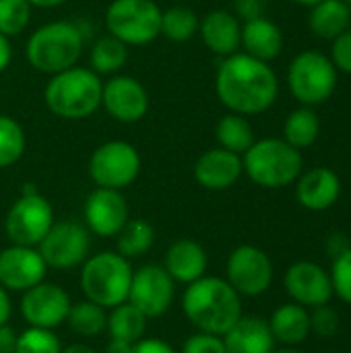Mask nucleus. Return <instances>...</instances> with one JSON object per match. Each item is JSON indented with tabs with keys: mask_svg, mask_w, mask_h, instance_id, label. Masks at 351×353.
I'll list each match as a JSON object with an SVG mask.
<instances>
[{
	"mask_svg": "<svg viewBox=\"0 0 351 353\" xmlns=\"http://www.w3.org/2000/svg\"><path fill=\"white\" fill-rule=\"evenodd\" d=\"M83 54V31L68 21H52L31 33L25 46L27 62L43 72L58 74L77 66Z\"/></svg>",
	"mask_w": 351,
	"mask_h": 353,
	"instance_id": "obj_4",
	"label": "nucleus"
},
{
	"mask_svg": "<svg viewBox=\"0 0 351 353\" xmlns=\"http://www.w3.org/2000/svg\"><path fill=\"white\" fill-rule=\"evenodd\" d=\"M215 91L219 101L234 114L254 116L267 112L279 93V81L269 62L236 52L217 68Z\"/></svg>",
	"mask_w": 351,
	"mask_h": 353,
	"instance_id": "obj_1",
	"label": "nucleus"
},
{
	"mask_svg": "<svg viewBox=\"0 0 351 353\" xmlns=\"http://www.w3.org/2000/svg\"><path fill=\"white\" fill-rule=\"evenodd\" d=\"M48 265L35 246L10 244L0 252V285L6 292L23 294L46 279Z\"/></svg>",
	"mask_w": 351,
	"mask_h": 353,
	"instance_id": "obj_16",
	"label": "nucleus"
},
{
	"mask_svg": "<svg viewBox=\"0 0 351 353\" xmlns=\"http://www.w3.org/2000/svg\"><path fill=\"white\" fill-rule=\"evenodd\" d=\"M244 174L242 155L228 149H209L205 151L192 168L194 180L207 190H225L234 186Z\"/></svg>",
	"mask_w": 351,
	"mask_h": 353,
	"instance_id": "obj_19",
	"label": "nucleus"
},
{
	"mask_svg": "<svg viewBox=\"0 0 351 353\" xmlns=\"http://www.w3.org/2000/svg\"><path fill=\"white\" fill-rule=\"evenodd\" d=\"M225 281L244 298L263 296L273 281V263L265 250L242 244L228 256Z\"/></svg>",
	"mask_w": 351,
	"mask_h": 353,
	"instance_id": "obj_12",
	"label": "nucleus"
},
{
	"mask_svg": "<svg viewBox=\"0 0 351 353\" xmlns=\"http://www.w3.org/2000/svg\"><path fill=\"white\" fill-rule=\"evenodd\" d=\"M244 174L263 188H285L302 174V153L283 139H261L242 155Z\"/></svg>",
	"mask_w": 351,
	"mask_h": 353,
	"instance_id": "obj_5",
	"label": "nucleus"
},
{
	"mask_svg": "<svg viewBox=\"0 0 351 353\" xmlns=\"http://www.w3.org/2000/svg\"><path fill=\"white\" fill-rule=\"evenodd\" d=\"M103 110L118 122L134 124L149 112V93L143 83L128 74H116L101 89Z\"/></svg>",
	"mask_w": 351,
	"mask_h": 353,
	"instance_id": "obj_15",
	"label": "nucleus"
},
{
	"mask_svg": "<svg viewBox=\"0 0 351 353\" xmlns=\"http://www.w3.org/2000/svg\"><path fill=\"white\" fill-rule=\"evenodd\" d=\"M103 83L97 72L85 66H72L52 74L43 89L48 110L64 120H85L101 108Z\"/></svg>",
	"mask_w": 351,
	"mask_h": 353,
	"instance_id": "obj_3",
	"label": "nucleus"
},
{
	"mask_svg": "<svg viewBox=\"0 0 351 353\" xmlns=\"http://www.w3.org/2000/svg\"><path fill=\"white\" fill-rule=\"evenodd\" d=\"M31 4L27 0H0V33L17 37L31 21Z\"/></svg>",
	"mask_w": 351,
	"mask_h": 353,
	"instance_id": "obj_35",
	"label": "nucleus"
},
{
	"mask_svg": "<svg viewBox=\"0 0 351 353\" xmlns=\"http://www.w3.org/2000/svg\"><path fill=\"white\" fill-rule=\"evenodd\" d=\"M180 353H225L223 337L197 331L182 343Z\"/></svg>",
	"mask_w": 351,
	"mask_h": 353,
	"instance_id": "obj_39",
	"label": "nucleus"
},
{
	"mask_svg": "<svg viewBox=\"0 0 351 353\" xmlns=\"http://www.w3.org/2000/svg\"><path fill=\"white\" fill-rule=\"evenodd\" d=\"M14 353H62V343L54 331L29 327L17 337Z\"/></svg>",
	"mask_w": 351,
	"mask_h": 353,
	"instance_id": "obj_36",
	"label": "nucleus"
},
{
	"mask_svg": "<svg viewBox=\"0 0 351 353\" xmlns=\"http://www.w3.org/2000/svg\"><path fill=\"white\" fill-rule=\"evenodd\" d=\"M321 134V120L317 112L308 105H302L288 114L283 122V141L296 149H308L317 143Z\"/></svg>",
	"mask_w": 351,
	"mask_h": 353,
	"instance_id": "obj_28",
	"label": "nucleus"
},
{
	"mask_svg": "<svg viewBox=\"0 0 351 353\" xmlns=\"http://www.w3.org/2000/svg\"><path fill=\"white\" fill-rule=\"evenodd\" d=\"M17 337H19V335L12 331V327L2 325V327H0V353H14Z\"/></svg>",
	"mask_w": 351,
	"mask_h": 353,
	"instance_id": "obj_42",
	"label": "nucleus"
},
{
	"mask_svg": "<svg viewBox=\"0 0 351 353\" xmlns=\"http://www.w3.org/2000/svg\"><path fill=\"white\" fill-rule=\"evenodd\" d=\"M66 323L74 335L91 339V337H99L106 331L108 314H106V308L97 306L95 302L83 300V302L70 306Z\"/></svg>",
	"mask_w": 351,
	"mask_h": 353,
	"instance_id": "obj_31",
	"label": "nucleus"
},
{
	"mask_svg": "<svg viewBox=\"0 0 351 353\" xmlns=\"http://www.w3.org/2000/svg\"><path fill=\"white\" fill-rule=\"evenodd\" d=\"M110 339H120L126 343H137L145 337L147 331V316L132 306L130 302H122L114 308H110L108 314V327H106Z\"/></svg>",
	"mask_w": 351,
	"mask_h": 353,
	"instance_id": "obj_27",
	"label": "nucleus"
},
{
	"mask_svg": "<svg viewBox=\"0 0 351 353\" xmlns=\"http://www.w3.org/2000/svg\"><path fill=\"white\" fill-rule=\"evenodd\" d=\"M294 2H298V4H302V6H314V4H319L321 0H294Z\"/></svg>",
	"mask_w": 351,
	"mask_h": 353,
	"instance_id": "obj_49",
	"label": "nucleus"
},
{
	"mask_svg": "<svg viewBox=\"0 0 351 353\" xmlns=\"http://www.w3.org/2000/svg\"><path fill=\"white\" fill-rule=\"evenodd\" d=\"M238 2V12L248 21L254 17H261V2L259 0H236Z\"/></svg>",
	"mask_w": 351,
	"mask_h": 353,
	"instance_id": "obj_43",
	"label": "nucleus"
},
{
	"mask_svg": "<svg viewBox=\"0 0 351 353\" xmlns=\"http://www.w3.org/2000/svg\"><path fill=\"white\" fill-rule=\"evenodd\" d=\"M176 296V281L161 265H143L132 273L128 300L147 319L166 314Z\"/></svg>",
	"mask_w": 351,
	"mask_h": 353,
	"instance_id": "obj_13",
	"label": "nucleus"
},
{
	"mask_svg": "<svg viewBox=\"0 0 351 353\" xmlns=\"http://www.w3.org/2000/svg\"><path fill=\"white\" fill-rule=\"evenodd\" d=\"M329 58H331L333 66L337 68V72L351 74V27L333 39Z\"/></svg>",
	"mask_w": 351,
	"mask_h": 353,
	"instance_id": "obj_40",
	"label": "nucleus"
},
{
	"mask_svg": "<svg viewBox=\"0 0 351 353\" xmlns=\"http://www.w3.org/2000/svg\"><path fill=\"white\" fill-rule=\"evenodd\" d=\"M240 46L244 48V54L263 62H271L283 50V33L277 23L261 14L244 21Z\"/></svg>",
	"mask_w": 351,
	"mask_h": 353,
	"instance_id": "obj_23",
	"label": "nucleus"
},
{
	"mask_svg": "<svg viewBox=\"0 0 351 353\" xmlns=\"http://www.w3.org/2000/svg\"><path fill=\"white\" fill-rule=\"evenodd\" d=\"M225 353H273L275 339L269 323L259 316H240V321L223 335Z\"/></svg>",
	"mask_w": 351,
	"mask_h": 353,
	"instance_id": "obj_24",
	"label": "nucleus"
},
{
	"mask_svg": "<svg viewBox=\"0 0 351 353\" xmlns=\"http://www.w3.org/2000/svg\"><path fill=\"white\" fill-rule=\"evenodd\" d=\"M132 273L134 269L130 261L118 252L106 250L95 256H87L79 277L81 292L85 294V300L110 310L128 300Z\"/></svg>",
	"mask_w": 351,
	"mask_h": 353,
	"instance_id": "obj_6",
	"label": "nucleus"
},
{
	"mask_svg": "<svg viewBox=\"0 0 351 353\" xmlns=\"http://www.w3.org/2000/svg\"><path fill=\"white\" fill-rule=\"evenodd\" d=\"M12 60V48H10V39L6 35L0 33V72H4L8 68Z\"/></svg>",
	"mask_w": 351,
	"mask_h": 353,
	"instance_id": "obj_44",
	"label": "nucleus"
},
{
	"mask_svg": "<svg viewBox=\"0 0 351 353\" xmlns=\"http://www.w3.org/2000/svg\"><path fill=\"white\" fill-rule=\"evenodd\" d=\"M128 60V46L120 39L106 35L95 41L91 50V70L101 74H114L118 72Z\"/></svg>",
	"mask_w": 351,
	"mask_h": 353,
	"instance_id": "obj_33",
	"label": "nucleus"
},
{
	"mask_svg": "<svg viewBox=\"0 0 351 353\" xmlns=\"http://www.w3.org/2000/svg\"><path fill=\"white\" fill-rule=\"evenodd\" d=\"M31 6H37V8H56L60 4H64L66 0H27Z\"/></svg>",
	"mask_w": 351,
	"mask_h": 353,
	"instance_id": "obj_47",
	"label": "nucleus"
},
{
	"mask_svg": "<svg viewBox=\"0 0 351 353\" xmlns=\"http://www.w3.org/2000/svg\"><path fill=\"white\" fill-rule=\"evenodd\" d=\"M25 147L27 139L23 126L14 118L0 114V170L14 165L23 157Z\"/></svg>",
	"mask_w": 351,
	"mask_h": 353,
	"instance_id": "obj_34",
	"label": "nucleus"
},
{
	"mask_svg": "<svg viewBox=\"0 0 351 353\" xmlns=\"http://www.w3.org/2000/svg\"><path fill=\"white\" fill-rule=\"evenodd\" d=\"M114 238H116V252L132 261L149 252V248L155 242V230L147 219L134 217V219H128Z\"/></svg>",
	"mask_w": 351,
	"mask_h": 353,
	"instance_id": "obj_30",
	"label": "nucleus"
},
{
	"mask_svg": "<svg viewBox=\"0 0 351 353\" xmlns=\"http://www.w3.org/2000/svg\"><path fill=\"white\" fill-rule=\"evenodd\" d=\"M182 310L197 331L223 337L242 316V296L225 279L203 275L186 285Z\"/></svg>",
	"mask_w": 351,
	"mask_h": 353,
	"instance_id": "obj_2",
	"label": "nucleus"
},
{
	"mask_svg": "<svg viewBox=\"0 0 351 353\" xmlns=\"http://www.w3.org/2000/svg\"><path fill=\"white\" fill-rule=\"evenodd\" d=\"M91 236L79 221H54L50 232L37 244L48 269H74L89 256Z\"/></svg>",
	"mask_w": 351,
	"mask_h": 353,
	"instance_id": "obj_11",
	"label": "nucleus"
},
{
	"mask_svg": "<svg viewBox=\"0 0 351 353\" xmlns=\"http://www.w3.org/2000/svg\"><path fill=\"white\" fill-rule=\"evenodd\" d=\"M331 281H333L335 296L351 306V246L339 256H335L331 269Z\"/></svg>",
	"mask_w": 351,
	"mask_h": 353,
	"instance_id": "obj_37",
	"label": "nucleus"
},
{
	"mask_svg": "<svg viewBox=\"0 0 351 353\" xmlns=\"http://www.w3.org/2000/svg\"><path fill=\"white\" fill-rule=\"evenodd\" d=\"M85 228L99 238H114L130 219L128 203L120 190L95 188L83 207Z\"/></svg>",
	"mask_w": 351,
	"mask_h": 353,
	"instance_id": "obj_17",
	"label": "nucleus"
},
{
	"mask_svg": "<svg viewBox=\"0 0 351 353\" xmlns=\"http://www.w3.org/2000/svg\"><path fill=\"white\" fill-rule=\"evenodd\" d=\"M130 353H176L172 345H168L163 339L157 337H143L137 343H132Z\"/></svg>",
	"mask_w": 351,
	"mask_h": 353,
	"instance_id": "obj_41",
	"label": "nucleus"
},
{
	"mask_svg": "<svg viewBox=\"0 0 351 353\" xmlns=\"http://www.w3.org/2000/svg\"><path fill=\"white\" fill-rule=\"evenodd\" d=\"M351 25V6L343 0H321L310 8L308 27L321 39H335Z\"/></svg>",
	"mask_w": 351,
	"mask_h": 353,
	"instance_id": "obj_26",
	"label": "nucleus"
},
{
	"mask_svg": "<svg viewBox=\"0 0 351 353\" xmlns=\"http://www.w3.org/2000/svg\"><path fill=\"white\" fill-rule=\"evenodd\" d=\"M132 343H126V341H120V339H110L108 343V353H130Z\"/></svg>",
	"mask_w": 351,
	"mask_h": 353,
	"instance_id": "obj_46",
	"label": "nucleus"
},
{
	"mask_svg": "<svg viewBox=\"0 0 351 353\" xmlns=\"http://www.w3.org/2000/svg\"><path fill=\"white\" fill-rule=\"evenodd\" d=\"M215 139H217L221 149H228V151L238 153V155H244L252 147V143L257 141L254 139V128L248 122V118L242 116V114H234V112L225 114L217 122Z\"/></svg>",
	"mask_w": 351,
	"mask_h": 353,
	"instance_id": "obj_29",
	"label": "nucleus"
},
{
	"mask_svg": "<svg viewBox=\"0 0 351 353\" xmlns=\"http://www.w3.org/2000/svg\"><path fill=\"white\" fill-rule=\"evenodd\" d=\"M54 223V211L48 199L39 192L21 194L6 213L4 232L10 244L17 246H35L43 240Z\"/></svg>",
	"mask_w": 351,
	"mask_h": 353,
	"instance_id": "obj_10",
	"label": "nucleus"
},
{
	"mask_svg": "<svg viewBox=\"0 0 351 353\" xmlns=\"http://www.w3.org/2000/svg\"><path fill=\"white\" fill-rule=\"evenodd\" d=\"M141 174V155L126 141H108L99 145L89 159V176L97 188L122 190Z\"/></svg>",
	"mask_w": 351,
	"mask_h": 353,
	"instance_id": "obj_9",
	"label": "nucleus"
},
{
	"mask_svg": "<svg viewBox=\"0 0 351 353\" xmlns=\"http://www.w3.org/2000/svg\"><path fill=\"white\" fill-rule=\"evenodd\" d=\"M283 288L288 296L300 306H323L335 296L331 273H327L321 265L310 261L294 263L283 277Z\"/></svg>",
	"mask_w": 351,
	"mask_h": 353,
	"instance_id": "obj_18",
	"label": "nucleus"
},
{
	"mask_svg": "<svg viewBox=\"0 0 351 353\" xmlns=\"http://www.w3.org/2000/svg\"><path fill=\"white\" fill-rule=\"evenodd\" d=\"M269 329L273 333V339L281 343L283 347H296L308 339L310 331V312L306 306H300L296 302L279 306L271 319L267 321Z\"/></svg>",
	"mask_w": 351,
	"mask_h": 353,
	"instance_id": "obj_25",
	"label": "nucleus"
},
{
	"mask_svg": "<svg viewBox=\"0 0 351 353\" xmlns=\"http://www.w3.org/2000/svg\"><path fill=\"white\" fill-rule=\"evenodd\" d=\"M337 68L331 58L317 50L300 52L288 68V85L292 95L302 105H319L327 101L337 89Z\"/></svg>",
	"mask_w": 351,
	"mask_h": 353,
	"instance_id": "obj_8",
	"label": "nucleus"
},
{
	"mask_svg": "<svg viewBox=\"0 0 351 353\" xmlns=\"http://www.w3.org/2000/svg\"><path fill=\"white\" fill-rule=\"evenodd\" d=\"M70 296L56 283H37L35 288L23 292L21 298V314L29 327L37 329H50L66 323V316L70 312Z\"/></svg>",
	"mask_w": 351,
	"mask_h": 353,
	"instance_id": "obj_14",
	"label": "nucleus"
},
{
	"mask_svg": "<svg viewBox=\"0 0 351 353\" xmlns=\"http://www.w3.org/2000/svg\"><path fill=\"white\" fill-rule=\"evenodd\" d=\"M106 29L126 46H147L161 35V8L155 0H112Z\"/></svg>",
	"mask_w": 351,
	"mask_h": 353,
	"instance_id": "obj_7",
	"label": "nucleus"
},
{
	"mask_svg": "<svg viewBox=\"0 0 351 353\" xmlns=\"http://www.w3.org/2000/svg\"><path fill=\"white\" fill-rule=\"evenodd\" d=\"M343 2H345V4H350V6H351V0H343Z\"/></svg>",
	"mask_w": 351,
	"mask_h": 353,
	"instance_id": "obj_51",
	"label": "nucleus"
},
{
	"mask_svg": "<svg viewBox=\"0 0 351 353\" xmlns=\"http://www.w3.org/2000/svg\"><path fill=\"white\" fill-rule=\"evenodd\" d=\"M341 194L339 176L325 165L312 168L296 180V199L308 211H327L331 209Z\"/></svg>",
	"mask_w": 351,
	"mask_h": 353,
	"instance_id": "obj_20",
	"label": "nucleus"
},
{
	"mask_svg": "<svg viewBox=\"0 0 351 353\" xmlns=\"http://www.w3.org/2000/svg\"><path fill=\"white\" fill-rule=\"evenodd\" d=\"M12 314V306H10V298H8V292L0 285V327L8 323Z\"/></svg>",
	"mask_w": 351,
	"mask_h": 353,
	"instance_id": "obj_45",
	"label": "nucleus"
},
{
	"mask_svg": "<svg viewBox=\"0 0 351 353\" xmlns=\"http://www.w3.org/2000/svg\"><path fill=\"white\" fill-rule=\"evenodd\" d=\"M203 43L217 56L228 58L240 50L242 25L238 17L230 10H211L203 17L199 25Z\"/></svg>",
	"mask_w": 351,
	"mask_h": 353,
	"instance_id": "obj_21",
	"label": "nucleus"
},
{
	"mask_svg": "<svg viewBox=\"0 0 351 353\" xmlns=\"http://www.w3.org/2000/svg\"><path fill=\"white\" fill-rule=\"evenodd\" d=\"M339 323H341V321H339L337 312H335L333 308H329L327 304L317 306V308L310 312V331L317 333L319 337L329 339V337L337 335Z\"/></svg>",
	"mask_w": 351,
	"mask_h": 353,
	"instance_id": "obj_38",
	"label": "nucleus"
},
{
	"mask_svg": "<svg viewBox=\"0 0 351 353\" xmlns=\"http://www.w3.org/2000/svg\"><path fill=\"white\" fill-rule=\"evenodd\" d=\"M62 353H97L85 343H70L68 347H62Z\"/></svg>",
	"mask_w": 351,
	"mask_h": 353,
	"instance_id": "obj_48",
	"label": "nucleus"
},
{
	"mask_svg": "<svg viewBox=\"0 0 351 353\" xmlns=\"http://www.w3.org/2000/svg\"><path fill=\"white\" fill-rule=\"evenodd\" d=\"M201 19L190 6H170L168 10H161V35H166L170 41L182 43L192 39L199 33Z\"/></svg>",
	"mask_w": 351,
	"mask_h": 353,
	"instance_id": "obj_32",
	"label": "nucleus"
},
{
	"mask_svg": "<svg viewBox=\"0 0 351 353\" xmlns=\"http://www.w3.org/2000/svg\"><path fill=\"white\" fill-rule=\"evenodd\" d=\"M273 353H302V352H298L296 347H281V350H273Z\"/></svg>",
	"mask_w": 351,
	"mask_h": 353,
	"instance_id": "obj_50",
	"label": "nucleus"
},
{
	"mask_svg": "<svg viewBox=\"0 0 351 353\" xmlns=\"http://www.w3.org/2000/svg\"><path fill=\"white\" fill-rule=\"evenodd\" d=\"M207 252L205 248L190 240V238H180L176 240L163 259V269L168 271V275L176 281V283H192L197 279H201L207 273Z\"/></svg>",
	"mask_w": 351,
	"mask_h": 353,
	"instance_id": "obj_22",
	"label": "nucleus"
}]
</instances>
